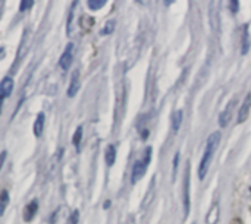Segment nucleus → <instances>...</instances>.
Segmentation results:
<instances>
[{
    "mask_svg": "<svg viewBox=\"0 0 251 224\" xmlns=\"http://www.w3.org/2000/svg\"><path fill=\"white\" fill-rule=\"evenodd\" d=\"M7 202H9V197H7V192L4 191V192H1V195H0V216L4 214V210H6Z\"/></svg>",
    "mask_w": 251,
    "mask_h": 224,
    "instance_id": "obj_17",
    "label": "nucleus"
},
{
    "mask_svg": "<svg viewBox=\"0 0 251 224\" xmlns=\"http://www.w3.org/2000/svg\"><path fill=\"white\" fill-rule=\"evenodd\" d=\"M81 138H82V126H78V128H76V131H75V134H74V139H72V142H74L75 148H79Z\"/></svg>",
    "mask_w": 251,
    "mask_h": 224,
    "instance_id": "obj_16",
    "label": "nucleus"
},
{
    "mask_svg": "<svg viewBox=\"0 0 251 224\" xmlns=\"http://www.w3.org/2000/svg\"><path fill=\"white\" fill-rule=\"evenodd\" d=\"M13 87H15V82H13L12 78H9V76L3 78L1 82H0V100H4V98L10 97V94L13 91Z\"/></svg>",
    "mask_w": 251,
    "mask_h": 224,
    "instance_id": "obj_5",
    "label": "nucleus"
},
{
    "mask_svg": "<svg viewBox=\"0 0 251 224\" xmlns=\"http://www.w3.org/2000/svg\"><path fill=\"white\" fill-rule=\"evenodd\" d=\"M250 110H251V94H249V95L244 98V101H243V104H241V107H240V112H238V123H244V122L249 119Z\"/></svg>",
    "mask_w": 251,
    "mask_h": 224,
    "instance_id": "obj_6",
    "label": "nucleus"
},
{
    "mask_svg": "<svg viewBox=\"0 0 251 224\" xmlns=\"http://www.w3.org/2000/svg\"><path fill=\"white\" fill-rule=\"evenodd\" d=\"M178 158H179V153H176L175 160H174V172H176V167H178Z\"/></svg>",
    "mask_w": 251,
    "mask_h": 224,
    "instance_id": "obj_23",
    "label": "nucleus"
},
{
    "mask_svg": "<svg viewBox=\"0 0 251 224\" xmlns=\"http://www.w3.org/2000/svg\"><path fill=\"white\" fill-rule=\"evenodd\" d=\"M232 107H234V103H231V104H229V107H226V109L221 113V116H219V125H221L222 128L228 126V123H229V120H231V112H232Z\"/></svg>",
    "mask_w": 251,
    "mask_h": 224,
    "instance_id": "obj_10",
    "label": "nucleus"
},
{
    "mask_svg": "<svg viewBox=\"0 0 251 224\" xmlns=\"http://www.w3.org/2000/svg\"><path fill=\"white\" fill-rule=\"evenodd\" d=\"M104 158H106L107 166L115 164V161H116V148H115V145H107L106 153H104Z\"/></svg>",
    "mask_w": 251,
    "mask_h": 224,
    "instance_id": "obj_12",
    "label": "nucleus"
},
{
    "mask_svg": "<svg viewBox=\"0 0 251 224\" xmlns=\"http://www.w3.org/2000/svg\"><path fill=\"white\" fill-rule=\"evenodd\" d=\"M193 224H197V223H193Z\"/></svg>",
    "mask_w": 251,
    "mask_h": 224,
    "instance_id": "obj_26",
    "label": "nucleus"
},
{
    "mask_svg": "<svg viewBox=\"0 0 251 224\" xmlns=\"http://www.w3.org/2000/svg\"><path fill=\"white\" fill-rule=\"evenodd\" d=\"M104 4H106V0H88V1H87V6H88L91 10H99V9H101Z\"/></svg>",
    "mask_w": 251,
    "mask_h": 224,
    "instance_id": "obj_15",
    "label": "nucleus"
},
{
    "mask_svg": "<svg viewBox=\"0 0 251 224\" xmlns=\"http://www.w3.org/2000/svg\"><path fill=\"white\" fill-rule=\"evenodd\" d=\"M1 101H3V100H0V110H1Z\"/></svg>",
    "mask_w": 251,
    "mask_h": 224,
    "instance_id": "obj_25",
    "label": "nucleus"
},
{
    "mask_svg": "<svg viewBox=\"0 0 251 224\" xmlns=\"http://www.w3.org/2000/svg\"><path fill=\"white\" fill-rule=\"evenodd\" d=\"M37 210H38V202L34 200V201H31V202L25 207V210H24V220H25L26 223H29V222L35 217Z\"/></svg>",
    "mask_w": 251,
    "mask_h": 224,
    "instance_id": "obj_8",
    "label": "nucleus"
},
{
    "mask_svg": "<svg viewBox=\"0 0 251 224\" xmlns=\"http://www.w3.org/2000/svg\"><path fill=\"white\" fill-rule=\"evenodd\" d=\"M229 9H231V12H232V13H237V12H238V9H240V1H237V0H231V1H229Z\"/></svg>",
    "mask_w": 251,
    "mask_h": 224,
    "instance_id": "obj_20",
    "label": "nucleus"
},
{
    "mask_svg": "<svg viewBox=\"0 0 251 224\" xmlns=\"http://www.w3.org/2000/svg\"><path fill=\"white\" fill-rule=\"evenodd\" d=\"M115 21H107L106 22V25L101 28V35H107V34H110V32H113V29H115Z\"/></svg>",
    "mask_w": 251,
    "mask_h": 224,
    "instance_id": "obj_18",
    "label": "nucleus"
},
{
    "mask_svg": "<svg viewBox=\"0 0 251 224\" xmlns=\"http://www.w3.org/2000/svg\"><path fill=\"white\" fill-rule=\"evenodd\" d=\"M6 157H7V153H6V151H1V153H0V170H1V166H3V163H4Z\"/></svg>",
    "mask_w": 251,
    "mask_h": 224,
    "instance_id": "obj_22",
    "label": "nucleus"
},
{
    "mask_svg": "<svg viewBox=\"0 0 251 224\" xmlns=\"http://www.w3.org/2000/svg\"><path fill=\"white\" fill-rule=\"evenodd\" d=\"M219 142H221V132H213L209 138H207V142H206V148H204V153H203V157H201V161H200V166H199V178L203 180L209 172V167H210V163H212V158L219 147Z\"/></svg>",
    "mask_w": 251,
    "mask_h": 224,
    "instance_id": "obj_1",
    "label": "nucleus"
},
{
    "mask_svg": "<svg viewBox=\"0 0 251 224\" xmlns=\"http://www.w3.org/2000/svg\"><path fill=\"white\" fill-rule=\"evenodd\" d=\"M44 125H46V119H44V114L43 113H38L35 122H34V126H32V132L37 138H40L43 135V131H44Z\"/></svg>",
    "mask_w": 251,
    "mask_h": 224,
    "instance_id": "obj_9",
    "label": "nucleus"
},
{
    "mask_svg": "<svg viewBox=\"0 0 251 224\" xmlns=\"http://www.w3.org/2000/svg\"><path fill=\"white\" fill-rule=\"evenodd\" d=\"M79 88H81L79 72H78V70H74V73H72V76H71L69 87H68V97H75L76 92L79 91Z\"/></svg>",
    "mask_w": 251,
    "mask_h": 224,
    "instance_id": "obj_7",
    "label": "nucleus"
},
{
    "mask_svg": "<svg viewBox=\"0 0 251 224\" xmlns=\"http://www.w3.org/2000/svg\"><path fill=\"white\" fill-rule=\"evenodd\" d=\"M232 224H243V222H241L240 219H234V222H232Z\"/></svg>",
    "mask_w": 251,
    "mask_h": 224,
    "instance_id": "obj_24",
    "label": "nucleus"
},
{
    "mask_svg": "<svg viewBox=\"0 0 251 224\" xmlns=\"http://www.w3.org/2000/svg\"><path fill=\"white\" fill-rule=\"evenodd\" d=\"M241 44H243L241 53L243 54H247L249 53V48H250V35H249V26L247 25H244V28H243V40H241Z\"/></svg>",
    "mask_w": 251,
    "mask_h": 224,
    "instance_id": "obj_13",
    "label": "nucleus"
},
{
    "mask_svg": "<svg viewBox=\"0 0 251 224\" xmlns=\"http://www.w3.org/2000/svg\"><path fill=\"white\" fill-rule=\"evenodd\" d=\"M150 161H151V148H146V153L144 156L135 161L134 167H132V176H131V182L132 185H135L140 179H143L144 173L147 172L149 166H150Z\"/></svg>",
    "mask_w": 251,
    "mask_h": 224,
    "instance_id": "obj_2",
    "label": "nucleus"
},
{
    "mask_svg": "<svg viewBox=\"0 0 251 224\" xmlns=\"http://www.w3.org/2000/svg\"><path fill=\"white\" fill-rule=\"evenodd\" d=\"M182 120H184V112L182 110H178L172 114V131L174 132H178L181 125H182Z\"/></svg>",
    "mask_w": 251,
    "mask_h": 224,
    "instance_id": "obj_11",
    "label": "nucleus"
},
{
    "mask_svg": "<svg viewBox=\"0 0 251 224\" xmlns=\"http://www.w3.org/2000/svg\"><path fill=\"white\" fill-rule=\"evenodd\" d=\"M78 220H79V213L75 210L72 214H71V219H69V224H78Z\"/></svg>",
    "mask_w": 251,
    "mask_h": 224,
    "instance_id": "obj_21",
    "label": "nucleus"
},
{
    "mask_svg": "<svg viewBox=\"0 0 251 224\" xmlns=\"http://www.w3.org/2000/svg\"><path fill=\"white\" fill-rule=\"evenodd\" d=\"M72 59H74V44L69 43L65 48V51L62 53L60 59H59V66L63 69V70H68L69 66L72 65Z\"/></svg>",
    "mask_w": 251,
    "mask_h": 224,
    "instance_id": "obj_3",
    "label": "nucleus"
},
{
    "mask_svg": "<svg viewBox=\"0 0 251 224\" xmlns=\"http://www.w3.org/2000/svg\"><path fill=\"white\" fill-rule=\"evenodd\" d=\"M219 205L218 204H215L212 208H210V211H209V214H207V219H206V222L207 224H216L218 223V220H219Z\"/></svg>",
    "mask_w": 251,
    "mask_h": 224,
    "instance_id": "obj_14",
    "label": "nucleus"
},
{
    "mask_svg": "<svg viewBox=\"0 0 251 224\" xmlns=\"http://www.w3.org/2000/svg\"><path fill=\"white\" fill-rule=\"evenodd\" d=\"M32 6H34V1L32 0H22L21 4H19V10L21 12H25V10L31 9Z\"/></svg>",
    "mask_w": 251,
    "mask_h": 224,
    "instance_id": "obj_19",
    "label": "nucleus"
},
{
    "mask_svg": "<svg viewBox=\"0 0 251 224\" xmlns=\"http://www.w3.org/2000/svg\"><path fill=\"white\" fill-rule=\"evenodd\" d=\"M184 210L187 217L190 213V166H187L185 178H184Z\"/></svg>",
    "mask_w": 251,
    "mask_h": 224,
    "instance_id": "obj_4",
    "label": "nucleus"
}]
</instances>
